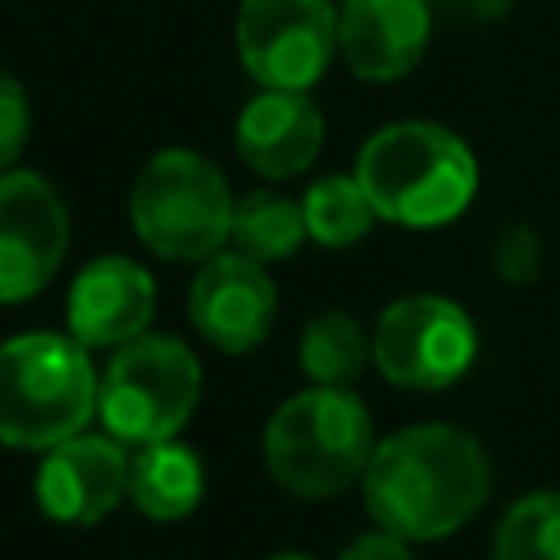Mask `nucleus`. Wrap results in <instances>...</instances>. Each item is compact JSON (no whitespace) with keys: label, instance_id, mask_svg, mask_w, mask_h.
<instances>
[{"label":"nucleus","instance_id":"1","mask_svg":"<svg viewBox=\"0 0 560 560\" xmlns=\"http://www.w3.org/2000/svg\"><path fill=\"white\" fill-rule=\"evenodd\" d=\"M359 486L381 529L407 542H438L486 508L494 472L486 446L468 429L429 420L381 438Z\"/></svg>","mask_w":560,"mask_h":560},{"label":"nucleus","instance_id":"2","mask_svg":"<svg viewBox=\"0 0 560 560\" xmlns=\"http://www.w3.org/2000/svg\"><path fill=\"white\" fill-rule=\"evenodd\" d=\"M354 179L376 219L398 228H442L477 197V158L455 131L407 118L363 140Z\"/></svg>","mask_w":560,"mask_h":560},{"label":"nucleus","instance_id":"3","mask_svg":"<svg viewBox=\"0 0 560 560\" xmlns=\"http://www.w3.org/2000/svg\"><path fill=\"white\" fill-rule=\"evenodd\" d=\"M372 451V411L346 385H311L284 398L262 429V464L298 499L350 490L363 481Z\"/></svg>","mask_w":560,"mask_h":560},{"label":"nucleus","instance_id":"4","mask_svg":"<svg viewBox=\"0 0 560 560\" xmlns=\"http://www.w3.org/2000/svg\"><path fill=\"white\" fill-rule=\"evenodd\" d=\"M88 346L61 332H22L0 346V446L48 451L96 416Z\"/></svg>","mask_w":560,"mask_h":560},{"label":"nucleus","instance_id":"5","mask_svg":"<svg viewBox=\"0 0 560 560\" xmlns=\"http://www.w3.org/2000/svg\"><path fill=\"white\" fill-rule=\"evenodd\" d=\"M136 236L171 262H206L232 236L236 197L223 171L192 149L153 153L127 197Z\"/></svg>","mask_w":560,"mask_h":560},{"label":"nucleus","instance_id":"6","mask_svg":"<svg viewBox=\"0 0 560 560\" xmlns=\"http://www.w3.org/2000/svg\"><path fill=\"white\" fill-rule=\"evenodd\" d=\"M201 398V363L171 332H144L118 346L96 389V416L122 446L179 438Z\"/></svg>","mask_w":560,"mask_h":560},{"label":"nucleus","instance_id":"7","mask_svg":"<svg viewBox=\"0 0 560 560\" xmlns=\"http://www.w3.org/2000/svg\"><path fill=\"white\" fill-rule=\"evenodd\" d=\"M477 359V328L468 311L438 293H407L389 302L372 328V363L398 389H446Z\"/></svg>","mask_w":560,"mask_h":560},{"label":"nucleus","instance_id":"8","mask_svg":"<svg viewBox=\"0 0 560 560\" xmlns=\"http://www.w3.org/2000/svg\"><path fill=\"white\" fill-rule=\"evenodd\" d=\"M236 52L254 83L306 92L337 52V9L332 0H241Z\"/></svg>","mask_w":560,"mask_h":560},{"label":"nucleus","instance_id":"9","mask_svg":"<svg viewBox=\"0 0 560 560\" xmlns=\"http://www.w3.org/2000/svg\"><path fill=\"white\" fill-rule=\"evenodd\" d=\"M70 214L57 188L35 171L0 175V302L35 298L61 267Z\"/></svg>","mask_w":560,"mask_h":560},{"label":"nucleus","instance_id":"10","mask_svg":"<svg viewBox=\"0 0 560 560\" xmlns=\"http://www.w3.org/2000/svg\"><path fill=\"white\" fill-rule=\"evenodd\" d=\"M276 284L262 262L245 254H214L188 284V319L201 341L223 354H249L271 337L276 324Z\"/></svg>","mask_w":560,"mask_h":560},{"label":"nucleus","instance_id":"11","mask_svg":"<svg viewBox=\"0 0 560 560\" xmlns=\"http://www.w3.org/2000/svg\"><path fill=\"white\" fill-rule=\"evenodd\" d=\"M131 455L109 433H74L44 451L35 468V503L57 525H96L127 499Z\"/></svg>","mask_w":560,"mask_h":560},{"label":"nucleus","instance_id":"12","mask_svg":"<svg viewBox=\"0 0 560 560\" xmlns=\"http://www.w3.org/2000/svg\"><path fill=\"white\" fill-rule=\"evenodd\" d=\"M158 306V284L149 267H140L127 254H101L92 258L70 293H66V324L79 346H127L149 332Z\"/></svg>","mask_w":560,"mask_h":560},{"label":"nucleus","instance_id":"13","mask_svg":"<svg viewBox=\"0 0 560 560\" xmlns=\"http://www.w3.org/2000/svg\"><path fill=\"white\" fill-rule=\"evenodd\" d=\"M429 26V0H341L337 52L354 79L394 83L420 66Z\"/></svg>","mask_w":560,"mask_h":560},{"label":"nucleus","instance_id":"14","mask_svg":"<svg viewBox=\"0 0 560 560\" xmlns=\"http://www.w3.org/2000/svg\"><path fill=\"white\" fill-rule=\"evenodd\" d=\"M324 144V114L306 92L262 88L236 118V153L254 175L293 179Z\"/></svg>","mask_w":560,"mask_h":560},{"label":"nucleus","instance_id":"15","mask_svg":"<svg viewBox=\"0 0 560 560\" xmlns=\"http://www.w3.org/2000/svg\"><path fill=\"white\" fill-rule=\"evenodd\" d=\"M206 494V468L201 455L184 442H153L136 446L127 468V499L149 521H184L197 512Z\"/></svg>","mask_w":560,"mask_h":560},{"label":"nucleus","instance_id":"16","mask_svg":"<svg viewBox=\"0 0 560 560\" xmlns=\"http://www.w3.org/2000/svg\"><path fill=\"white\" fill-rule=\"evenodd\" d=\"M372 359V337L363 324L346 311H319L306 319L298 341V363L311 376V385H354L359 372Z\"/></svg>","mask_w":560,"mask_h":560},{"label":"nucleus","instance_id":"17","mask_svg":"<svg viewBox=\"0 0 560 560\" xmlns=\"http://www.w3.org/2000/svg\"><path fill=\"white\" fill-rule=\"evenodd\" d=\"M302 241H306L302 201H293L284 192H249V197L236 201V210H232L236 254L267 267V262H280V258L298 254Z\"/></svg>","mask_w":560,"mask_h":560},{"label":"nucleus","instance_id":"18","mask_svg":"<svg viewBox=\"0 0 560 560\" xmlns=\"http://www.w3.org/2000/svg\"><path fill=\"white\" fill-rule=\"evenodd\" d=\"M302 219H306L311 241H319L328 249H346L368 236V228L376 223V210L350 171V175H319L302 192Z\"/></svg>","mask_w":560,"mask_h":560},{"label":"nucleus","instance_id":"19","mask_svg":"<svg viewBox=\"0 0 560 560\" xmlns=\"http://www.w3.org/2000/svg\"><path fill=\"white\" fill-rule=\"evenodd\" d=\"M490 560H560V490L521 494L494 525Z\"/></svg>","mask_w":560,"mask_h":560},{"label":"nucleus","instance_id":"20","mask_svg":"<svg viewBox=\"0 0 560 560\" xmlns=\"http://www.w3.org/2000/svg\"><path fill=\"white\" fill-rule=\"evenodd\" d=\"M542 267V241L534 228L525 223H512L508 232H499L494 241V276L503 284H529Z\"/></svg>","mask_w":560,"mask_h":560},{"label":"nucleus","instance_id":"21","mask_svg":"<svg viewBox=\"0 0 560 560\" xmlns=\"http://www.w3.org/2000/svg\"><path fill=\"white\" fill-rule=\"evenodd\" d=\"M26 136H31V101H26V88L0 70V175L13 171L18 153L26 149Z\"/></svg>","mask_w":560,"mask_h":560},{"label":"nucleus","instance_id":"22","mask_svg":"<svg viewBox=\"0 0 560 560\" xmlns=\"http://www.w3.org/2000/svg\"><path fill=\"white\" fill-rule=\"evenodd\" d=\"M337 560H416V556H411V542L407 538H398V534H389V529L376 525V529L350 538Z\"/></svg>","mask_w":560,"mask_h":560},{"label":"nucleus","instance_id":"23","mask_svg":"<svg viewBox=\"0 0 560 560\" xmlns=\"http://www.w3.org/2000/svg\"><path fill=\"white\" fill-rule=\"evenodd\" d=\"M267 560H315V556H306V551H276V556H267Z\"/></svg>","mask_w":560,"mask_h":560}]
</instances>
